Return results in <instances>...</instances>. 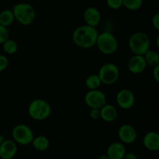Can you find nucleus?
I'll use <instances>...</instances> for the list:
<instances>
[{"label":"nucleus","mask_w":159,"mask_h":159,"mask_svg":"<svg viewBox=\"0 0 159 159\" xmlns=\"http://www.w3.org/2000/svg\"><path fill=\"white\" fill-rule=\"evenodd\" d=\"M96 46L101 53L107 55H110L117 51V39L112 33L108 31L102 32L98 35Z\"/></svg>","instance_id":"39448f33"},{"label":"nucleus","mask_w":159,"mask_h":159,"mask_svg":"<svg viewBox=\"0 0 159 159\" xmlns=\"http://www.w3.org/2000/svg\"><path fill=\"white\" fill-rule=\"evenodd\" d=\"M85 85L89 90L99 89L100 85H102V82L97 74H92L86 78Z\"/></svg>","instance_id":"a211bd4d"},{"label":"nucleus","mask_w":159,"mask_h":159,"mask_svg":"<svg viewBox=\"0 0 159 159\" xmlns=\"http://www.w3.org/2000/svg\"><path fill=\"white\" fill-rule=\"evenodd\" d=\"M17 152L16 143L13 140H3L0 144V158L12 159Z\"/></svg>","instance_id":"f8f14e48"},{"label":"nucleus","mask_w":159,"mask_h":159,"mask_svg":"<svg viewBox=\"0 0 159 159\" xmlns=\"http://www.w3.org/2000/svg\"><path fill=\"white\" fill-rule=\"evenodd\" d=\"M100 119L105 122H113L118 116V111L113 104L106 103L100 109Z\"/></svg>","instance_id":"dca6fc26"},{"label":"nucleus","mask_w":159,"mask_h":159,"mask_svg":"<svg viewBox=\"0 0 159 159\" xmlns=\"http://www.w3.org/2000/svg\"><path fill=\"white\" fill-rule=\"evenodd\" d=\"M9 59L6 56L0 54V71L6 70L9 66Z\"/></svg>","instance_id":"393cba45"},{"label":"nucleus","mask_w":159,"mask_h":159,"mask_svg":"<svg viewBox=\"0 0 159 159\" xmlns=\"http://www.w3.org/2000/svg\"><path fill=\"white\" fill-rule=\"evenodd\" d=\"M28 113L35 120H44L51 113V107L48 101L42 99H36L30 103Z\"/></svg>","instance_id":"20e7f679"},{"label":"nucleus","mask_w":159,"mask_h":159,"mask_svg":"<svg viewBox=\"0 0 159 159\" xmlns=\"http://www.w3.org/2000/svg\"><path fill=\"white\" fill-rule=\"evenodd\" d=\"M147 63L143 55L134 54L128 61L127 68L130 73L134 75H139L144 72L147 68Z\"/></svg>","instance_id":"9b49d317"},{"label":"nucleus","mask_w":159,"mask_h":159,"mask_svg":"<svg viewBox=\"0 0 159 159\" xmlns=\"http://www.w3.org/2000/svg\"><path fill=\"white\" fill-rule=\"evenodd\" d=\"M99 32L96 27L82 25L76 28L72 34V40L80 48L89 49L96 46Z\"/></svg>","instance_id":"f257e3e1"},{"label":"nucleus","mask_w":159,"mask_h":159,"mask_svg":"<svg viewBox=\"0 0 159 159\" xmlns=\"http://www.w3.org/2000/svg\"><path fill=\"white\" fill-rule=\"evenodd\" d=\"M143 6V0H123V6L131 11L138 10Z\"/></svg>","instance_id":"4be33fe9"},{"label":"nucleus","mask_w":159,"mask_h":159,"mask_svg":"<svg viewBox=\"0 0 159 159\" xmlns=\"http://www.w3.org/2000/svg\"><path fill=\"white\" fill-rule=\"evenodd\" d=\"M143 56L147 65L155 67L159 65V54L156 51L149 49Z\"/></svg>","instance_id":"aec40b11"},{"label":"nucleus","mask_w":159,"mask_h":159,"mask_svg":"<svg viewBox=\"0 0 159 159\" xmlns=\"http://www.w3.org/2000/svg\"><path fill=\"white\" fill-rule=\"evenodd\" d=\"M12 136L13 141L20 145H28L31 144L34 138L32 129L26 124H18L15 126L12 129Z\"/></svg>","instance_id":"0eeeda50"},{"label":"nucleus","mask_w":159,"mask_h":159,"mask_svg":"<svg viewBox=\"0 0 159 159\" xmlns=\"http://www.w3.org/2000/svg\"><path fill=\"white\" fill-rule=\"evenodd\" d=\"M98 159H110V158H108V156H107V154H106V155H100V156H99V158H98Z\"/></svg>","instance_id":"c756f323"},{"label":"nucleus","mask_w":159,"mask_h":159,"mask_svg":"<svg viewBox=\"0 0 159 159\" xmlns=\"http://www.w3.org/2000/svg\"><path fill=\"white\" fill-rule=\"evenodd\" d=\"M15 20L12 10L10 9H4L0 12V24L4 26H9L12 24Z\"/></svg>","instance_id":"6ab92c4d"},{"label":"nucleus","mask_w":159,"mask_h":159,"mask_svg":"<svg viewBox=\"0 0 159 159\" xmlns=\"http://www.w3.org/2000/svg\"><path fill=\"white\" fill-rule=\"evenodd\" d=\"M126 153L125 146L119 141L111 143L107 150V155L110 159H124Z\"/></svg>","instance_id":"4468645a"},{"label":"nucleus","mask_w":159,"mask_h":159,"mask_svg":"<svg viewBox=\"0 0 159 159\" xmlns=\"http://www.w3.org/2000/svg\"><path fill=\"white\" fill-rule=\"evenodd\" d=\"M144 148L151 152H157L159 149V134L155 131H149L143 138Z\"/></svg>","instance_id":"2eb2a0df"},{"label":"nucleus","mask_w":159,"mask_h":159,"mask_svg":"<svg viewBox=\"0 0 159 159\" xmlns=\"http://www.w3.org/2000/svg\"><path fill=\"white\" fill-rule=\"evenodd\" d=\"M152 26H153V27L155 28L157 31L159 30V13L158 12H156V13L152 16Z\"/></svg>","instance_id":"bb28decb"},{"label":"nucleus","mask_w":159,"mask_h":159,"mask_svg":"<svg viewBox=\"0 0 159 159\" xmlns=\"http://www.w3.org/2000/svg\"><path fill=\"white\" fill-rule=\"evenodd\" d=\"M83 18L85 24L96 27L101 21V13L97 8L91 6L85 10Z\"/></svg>","instance_id":"ddd939ff"},{"label":"nucleus","mask_w":159,"mask_h":159,"mask_svg":"<svg viewBox=\"0 0 159 159\" xmlns=\"http://www.w3.org/2000/svg\"><path fill=\"white\" fill-rule=\"evenodd\" d=\"M102 84L110 85L118 80L120 76V70L117 65L113 63H106L100 67L98 72Z\"/></svg>","instance_id":"423d86ee"},{"label":"nucleus","mask_w":159,"mask_h":159,"mask_svg":"<svg viewBox=\"0 0 159 159\" xmlns=\"http://www.w3.org/2000/svg\"><path fill=\"white\" fill-rule=\"evenodd\" d=\"M118 138L123 144H130L135 142L138 133L134 127L130 124H123L118 129Z\"/></svg>","instance_id":"9d476101"},{"label":"nucleus","mask_w":159,"mask_h":159,"mask_svg":"<svg viewBox=\"0 0 159 159\" xmlns=\"http://www.w3.org/2000/svg\"><path fill=\"white\" fill-rule=\"evenodd\" d=\"M128 46L134 54L144 55L151 46V40L148 35L144 32H136L130 36Z\"/></svg>","instance_id":"7ed1b4c3"},{"label":"nucleus","mask_w":159,"mask_h":159,"mask_svg":"<svg viewBox=\"0 0 159 159\" xmlns=\"http://www.w3.org/2000/svg\"><path fill=\"white\" fill-rule=\"evenodd\" d=\"M12 12L15 20L23 26H29L35 20V9L29 3H17L12 8Z\"/></svg>","instance_id":"f03ea898"},{"label":"nucleus","mask_w":159,"mask_h":159,"mask_svg":"<svg viewBox=\"0 0 159 159\" xmlns=\"http://www.w3.org/2000/svg\"><path fill=\"white\" fill-rule=\"evenodd\" d=\"M3 140H4V138H3L2 135L1 134H0V144H1V143L2 142Z\"/></svg>","instance_id":"7c9ffc66"},{"label":"nucleus","mask_w":159,"mask_h":159,"mask_svg":"<svg viewBox=\"0 0 159 159\" xmlns=\"http://www.w3.org/2000/svg\"><path fill=\"white\" fill-rule=\"evenodd\" d=\"M85 104L92 108L100 109L107 103V97L103 92L99 89L89 90L84 98Z\"/></svg>","instance_id":"6e6552de"},{"label":"nucleus","mask_w":159,"mask_h":159,"mask_svg":"<svg viewBox=\"0 0 159 159\" xmlns=\"http://www.w3.org/2000/svg\"><path fill=\"white\" fill-rule=\"evenodd\" d=\"M116 101L120 108L123 110H129L134 106L136 98L131 90L123 89L116 94Z\"/></svg>","instance_id":"1a4fd4ad"},{"label":"nucleus","mask_w":159,"mask_h":159,"mask_svg":"<svg viewBox=\"0 0 159 159\" xmlns=\"http://www.w3.org/2000/svg\"><path fill=\"white\" fill-rule=\"evenodd\" d=\"M2 48L6 54H14L18 50V45L15 40L9 38L2 43Z\"/></svg>","instance_id":"412c9836"},{"label":"nucleus","mask_w":159,"mask_h":159,"mask_svg":"<svg viewBox=\"0 0 159 159\" xmlns=\"http://www.w3.org/2000/svg\"><path fill=\"white\" fill-rule=\"evenodd\" d=\"M9 38V32L6 26L0 24V44H2L7 39Z\"/></svg>","instance_id":"5701e85b"},{"label":"nucleus","mask_w":159,"mask_h":159,"mask_svg":"<svg viewBox=\"0 0 159 159\" xmlns=\"http://www.w3.org/2000/svg\"><path fill=\"white\" fill-rule=\"evenodd\" d=\"M89 116L93 120H99L100 119V110L96 108L90 109Z\"/></svg>","instance_id":"a878e982"},{"label":"nucleus","mask_w":159,"mask_h":159,"mask_svg":"<svg viewBox=\"0 0 159 159\" xmlns=\"http://www.w3.org/2000/svg\"><path fill=\"white\" fill-rule=\"evenodd\" d=\"M124 159H138V158L133 152H128V153L125 154Z\"/></svg>","instance_id":"c85d7f7f"},{"label":"nucleus","mask_w":159,"mask_h":159,"mask_svg":"<svg viewBox=\"0 0 159 159\" xmlns=\"http://www.w3.org/2000/svg\"><path fill=\"white\" fill-rule=\"evenodd\" d=\"M152 75H153L154 79H155L157 82H159V65L153 67Z\"/></svg>","instance_id":"cd10ccee"},{"label":"nucleus","mask_w":159,"mask_h":159,"mask_svg":"<svg viewBox=\"0 0 159 159\" xmlns=\"http://www.w3.org/2000/svg\"><path fill=\"white\" fill-rule=\"evenodd\" d=\"M31 144L37 151L44 152V151L48 150L49 148L50 141L47 137L43 136V135H39V136L34 137Z\"/></svg>","instance_id":"f3484780"},{"label":"nucleus","mask_w":159,"mask_h":159,"mask_svg":"<svg viewBox=\"0 0 159 159\" xmlns=\"http://www.w3.org/2000/svg\"><path fill=\"white\" fill-rule=\"evenodd\" d=\"M107 6L112 9H118L123 6V0H106Z\"/></svg>","instance_id":"b1692460"}]
</instances>
